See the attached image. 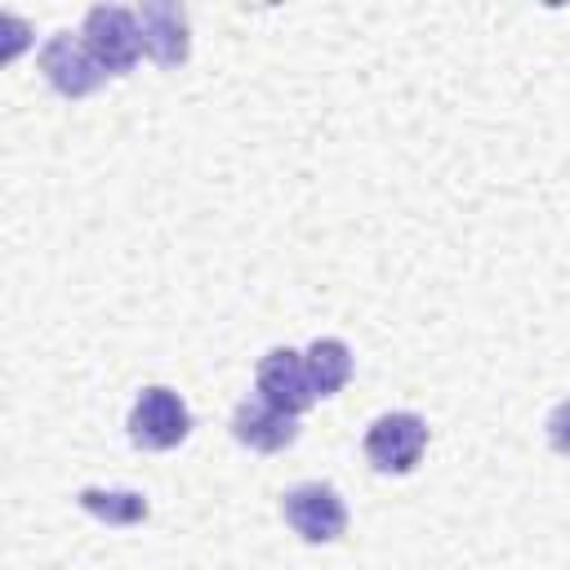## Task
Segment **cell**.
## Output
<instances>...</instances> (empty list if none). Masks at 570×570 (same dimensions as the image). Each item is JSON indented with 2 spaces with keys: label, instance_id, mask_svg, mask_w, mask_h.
Returning <instances> with one entry per match:
<instances>
[{
  "label": "cell",
  "instance_id": "cell-7",
  "mask_svg": "<svg viewBox=\"0 0 570 570\" xmlns=\"http://www.w3.org/2000/svg\"><path fill=\"white\" fill-rule=\"evenodd\" d=\"M138 31H142V53L160 67H178L191 53V31H187V9L169 0H147L134 9Z\"/></svg>",
  "mask_w": 570,
  "mask_h": 570
},
{
  "label": "cell",
  "instance_id": "cell-3",
  "mask_svg": "<svg viewBox=\"0 0 570 570\" xmlns=\"http://www.w3.org/2000/svg\"><path fill=\"white\" fill-rule=\"evenodd\" d=\"M281 517L303 543H334L347 530V503L325 481H303L281 494Z\"/></svg>",
  "mask_w": 570,
  "mask_h": 570
},
{
  "label": "cell",
  "instance_id": "cell-9",
  "mask_svg": "<svg viewBox=\"0 0 570 570\" xmlns=\"http://www.w3.org/2000/svg\"><path fill=\"white\" fill-rule=\"evenodd\" d=\"M303 361H307V379H312L316 396H334L352 379V347L343 338H316L303 352Z\"/></svg>",
  "mask_w": 570,
  "mask_h": 570
},
{
  "label": "cell",
  "instance_id": "cell-11",
  "mask_svg": "<svg viewBox=\"0 0 570 570\" xmlns=\"http://www.w3.org/2000/svg\"><path fill=\"white\" fill-rule=\"evenodd\" d=\"M543 432H548V445H552L557 454H566V459H570V396L548 414Z\"/></svg>",
  "mask_w": 570,
  "mask_h": 570
},
{
  "label": "cell",
  "instance_id": "cell-10",
  "mask_svg": "<svg viewBox=\"0 0 570 570\" xmlns=\"http://www.w3.org/2000/svg\"><path fill=\"white\" fill-rule=\"evenodd\" d=\"M76 503L107 525H142L151 517V503L138 490H80Z\"/></svg>",
  "mask_w": 570,
  "mask_h": 570
},
{
  "label": "cell",
  "instance_id": "cell-2",
  "mask_svg": "<svg viewBox=\"0 0 570 570\" xmlns=\"http://www.w3.org/2000/svg\"><path fill=\"white\" fill-rule=\"evenodd\" d=\"M187 432H191V410L174 387L151 383L138 392L129 410V441L138 450H174L187 441Z\"/></svg>",
  "mask_w": 570,
  "mask_h": 570
},
{
  "label": "cell",
  "instance_id": "cell-5",
  "mask_svg": "<svg viewBox=\"0 0 570 570\" xmlns=\"http://www.w3.org/2000/svg\"><path fill=\"white\" fill-rule=\"evenodd\" d=\"M36 62H40L45 80H49L62 98H85V94H94V89L107 80V71H102L98 58L89 53V45H85L80 36H71V31L49 36L45 49L36 53Z\"/></svg>",
  "mask_w": 570,
  "mask_h": 570
},
{
  "label": "cell",
  "instance_id": "cell-6",
  "mask_svg": "<svg viewBox=\"0 0 570 570\" xmlns=\"http://www.w3.org/2000/svg\"><path fill=\"white\" fill-rule=\"evenodd\" d=\"M254 387H258V396H263L267 405L294 414V419H298L303 410H312V401H316V387H312V379H307V361H303L298 352H289V347H272V352L258 361Z\"/></svg>",
  "mask_w": 570,
  "mask_h": 570
},
{
  "label": "cell",
  "instance_id": "cell-8",
  "mask_svg": "<svg viewBox=\"0 0 570 570\" xmlns=\"http://www.w3.org/2000/svg\"><path fill=\"white\" fill-rule=\"evenodd\" d=\"M232 436H236L240 445L258 450V454H276V450H285V445H294L298 423H294V414L267 405L263 396H245V401L236 405V414H232Z\"/></svg>",
  "mask_w": 570,
  "mask_h": 570
},
{
  "label": "cell",
  "instance_id": "cell-1",
  "mask_svg": "<svg viewBox=\"0 0 570 570\" xmlns=\"http://www.w3.org/2000/svg\"><path fill=\"white\" fill-rule=\"evenodd\" d=\"M80 40L89 45V53L98 58V67L107 76H125L134 71L138 53H142V31H138V13L125 4H94L85 13V31Z\"/></svg>",
  "mask_w": 570,
  "mask_h": 570
},
{
  "label": "cell",
  "instance_id": "cell-4",
  "mask_svg": "<svg viewBox=\"0 0 570 570\" xmlns=\"http://www.w3.org/2000/svg\"><path fill=\"white\" fill-rule=\"evenodd\" d=\"M428 450V423L414 414V410H392V414H379L370 428H365V459L387 472V476H401V472H414L419 459Z\"/></svg>",
  "mask_w": 570,
  "mask_h": 570
}]
</instances>
